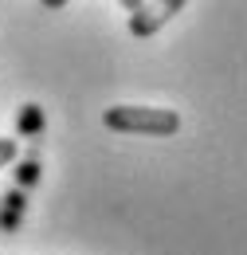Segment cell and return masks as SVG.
<instances>
[{"label": "cell", "instance_id": "cell-1", "mask_svg": "<svg viewBox=\"0 0 247 255\" xmlns=\"http://www.w3.org/2000/svg\"><path fill=\"white\" fill-rule=\"evenodd\" d=\"M106 129L114 133H149V137H173L181 129V114L165 106H110L102 114Z\"/></svg>", "mask_w": 247, "mask_h": 255}, {"label": "cell", "instance_id": "cell-2", "mask_svg": "<svg viewBox=\"0 0 247 255\" xmlns=\"http://www.w3.org/2000/svg\"><path fill=\"white\" fill-rule=\"evenodd\" d=\"M125 8H129V32L137 35V39H145V35H153L161 24H169L181 8H185V0H161V4H145V0H125Z\"/></svg>", "mask_w": 247, "mask_h": 255}, {"label": "cell", "instance_id": "cell-3", "mask_svg": "<svg viewBox=\"0 0 247 255\" xmlns=\"http://www.w3.org/2000/svg\"><path fill=\"white\" fill-rule=\"evenodd\" d=\"M16 157V137H0V169Z\"/></svg>", "mask_w": 247, "mask_h": 255}]
</instances>
